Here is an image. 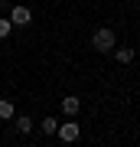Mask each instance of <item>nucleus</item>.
<instances>
[{"label": "nucleus", "instance_id": "obj_7", "mask_svg": "<svg viewBox=\"0 0 140 147\" xmlns=\"http://www.w3.org/2000/svg\"><path fill=\"white\" fill-rule=\"evenodd\" d=\"M39 131H42V134H56V131H59V121H56V118H42V121H39Z\"/></svg>", "mask_w": 140, "mask_h": 147}, {"label": "nucleus", "instance_id": "obj_6", "mask_svg": "<svg viewBox=\"0 0 140 147\" xmlns=\"http://www.w3.org/2000/svg\"><path fill=\"white\" fill-rule=\"evenodd\" d=\"M0 118H3V121L16 118V108H13V101H10V98H0Z\"/></svg>", "mask_w": 140, "mask_h": 147}, {"label": "nucleus", "instance_id": "obj_3", "mask_svg": "<svg viewBox=\"0 0 140 147\" xmlns=\"http://www.w3.org/2000/svg\"><path fill=\"white\" fill-rule=\"evenodd\" d=\"M10 20H13V26H29V23H33V13H29V7H13V10H10Z\"/></svg>", "mask_w": 140, "mask_h": 147}, {"label": "nucleus", "instance_id": "obj_5", "mask_svg": "<svg viewBox=\"0 0 140 147\" xmlns=\"http://www.w3.org/2000/svg\"><path fill=\"white\" fill-rule=\"evenodd\" d=\"M114 59H117L121 65L134 62V49H130V46H117V49H114Z\"/></svg>", "mask_w": 140, "mask_h": 147}, {"label": "nucleus", "instance_id": "obj_1", "mask_svg": "<svg viewBox=\"0 0 140 147\" xmlns=\"http://www.w3.org/2000/svg\"><path fill=\"white\" fill-rule=\"evenodd\" d=\"M91 46L98 49V53H111V49L117 46V36H114V30H108V26L94 30V36H91Z\"/></svg>", "mask_w": 140, "mask_h": 147}, {"label": "nucleus", "instance_id": "obj_8", "mask_svg": "<svg viewBox=\"0 0 140 147\" xmlns=\"http://www.w3.org/2000/svg\"><path fill=\"white\" fill-rule=\"evenodd\" d=\"M16 131H20V134H29V131H33V118L20 115V118H16Z\"/></svg>", "mask_w": 140, "mask_h": 147}, {"label": "nucleus", "instance_id": "obj_4", "mask_svg": "<svg viewBox=\"0 0 140 147\" xmlns=\"http://www.w3.org/2000/svg\"><path fill=\"white\" fill-rule=\"evenodd\" d=\"M78 108H82V101H78L75 95H68V98H62V111H65L68 118H75V115H78Z\"/></svg>", "mask_w": 140, "mask_h": 147}, {"label": "nucleus", "instance_id": "obj_2", "mask_svg": "<svg viewBox=\"0 0 140 147\" xmlns=\"http://www.w3.org/2000/svg\"><path fill=\"white\" fill-rule=\"evenodd\" d=\"M59 137H62V141L65 144H75L78 141V137H82V127H78L75 124V121H68V124H59V131H56Z\"/></svg>", "mask_w": 140, "mask_h": 147}, {"label": "nucleus", "instance_id": "obj_9", "mask_svg": "<svg viewBox=\"0 0 140 147\" xmlns=\"http://www.w3.org/2000/svg\"><path fill=\"white\" fill-rule=\"evenodd\" d=\"M10 30H13V20H10V16H0V39L10 36Z\"/></svg>", "mask_w": 140, "mask_h": 147}]
</instances>
